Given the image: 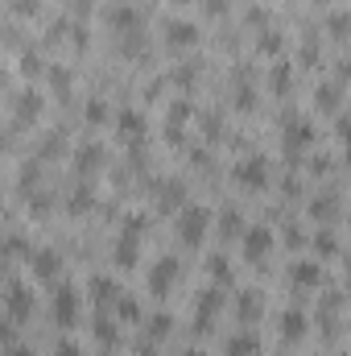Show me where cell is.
<instances>
[{"label":"cell","mask_w":351,"mask_h":356,"mask_svg":"<svg viewBox=\"0 0 351 356\" xmlns=\"http://www.w3.org/2000/svg\"><path fill=\"white\" fill-rule=\"evenodd\" d=\"M207 228H211V211H203V207H186V211H182V220H178V236H182L190 249H194V245H203Z\"/></svg>","instance_id":"6da1fadb"},{"label":"cell","mask_w":351,"mask_h":356,"mask_svg":"<svg viewBox=\"0 0 351 356\" xmlns=\"http://www.w3.org/2000/svg\"><path fill=\"white\" fill-rule=\"evenodd\" d=\"M79 311H83L79 290L58 286V294H54V323H58V327H75V323H79Z\"/></svg>","instance_id":"7a4b0ae2"},{"label":"cell","mask_w":351,"mask_h":356,"mask_svg":"<svg viewBox=\"0 0 351 356\" xmlns=\"http://www.w3.org/2000/svg\"><path fill=\"white\" fill-rule=\"evenodd\" d=\"M236 182L248 186V191H261L264 182H268V162H264V158H244V162L236 166Z\"/></svg>","instance_id":"3957f363"},{"label":"cell","mask_w":351,"mask_h":356,"mask_svg":"<svg viewBox=\"0 0 351 356\" xmlns=\"http://www.w3.org/2000/svg\"><path fill=\"white\" fill-rule=\"evenodd\" d=\"M268 249H273V232H268L264 224H257V228L244 232V257H248V261H264Z\"/></svg>","instance_id":"277c9868"},{"label":"cell","mask_w":351,"mask_h":356,"mask_svg":"<svg viewBox=\"0 0 351 356\" xmlns=\"http://www.w3.org/2000/svg\"><path fill=\"white\" fill-rule=\"evenodd\" d=\"M58 269H62V257H58L54 249H37V253H33V261H29V273H33L37 282H54V277H58Z\"/></svg>","instance_id":"5b68a950"},{"label":"cell","mask_w":351,"mask_h":356,"mask_svg":"<svg viewBox=\"0 0 351 356\" xmlns=\"http://www.w3.org/2000/svg\"><path fill=\"white\" fill-rule=\"evenodd\" d=\"M174 277H178V257H157V266L149 269V290L166 294L174 286Z\"/></svg>","instance_id":"8992f818"},{"label":"cell","mask_w":351,"mask_h":356,"mask_svg":"<svg viewBox=\"0 0 351 356\" xmlns=\"http://www.w3.org/2000/svg\"><path fill=\"white\" fill-rule=\"evenodd\" d=\"M277 332H281L285 344H298V340L306 336V315H302V311H285L281 323H277Z\"/></svg>","instance_id":"52a82bcc"},{"label":"cell","mask_w":351,"mask_h":356,"mask_svg":"<svg viewBox=\"0 0 351 356\" xmlns=\"http://www.w3.org/2000/svg\"><path fill=\"white\" fill-rule=\"evenodd\" d=\"M29 311H33V294L21 290V286H12L8 290V315L12 319H29Z\"/></svg>","instance_id":"ba28073f"},{"label":"cell","mask_w":351,"mask_h":356,"mask_svg":"<svg viewBox=\"0 0 351 356\" xmlns=\"http://www.w3.org/2000/svg\"><path fill=\"white\" fill-rule=\"evenodd\" d=\"M166 42H170V46H194V42H198V29L186 25V21H170V25H166Z\"/></svg>","instance_id":"9c48e42d"},{"label":"cell","mask_w":351,"mask_h":356,"mask_svg":"<svg viewBox=\"0 0 351 356\" xmlns=\"http://www.w3.org/2000/svg\"><path fill=\"white\" fill-rule=\"evenodd\" d=\"M323 266H314V261H302V266H293V282L298 286H323Z\"/></svg>","instance_id":"30bf717a"},{"label":"cell","mask_w":351,"mask_h":356,"mask_svg":"<svg viewBox=\"0 0 351 356\" xmlns=\"http://www.w3.org/2000/svg\"><path fill=\"white\" fill-rule=\"evenodd\" d=\"M223 353H228V356H257V353H261V344H257V336H248V332H244V336H232Z\"/></svg>","instance_id":"8fae6325"},{"label":"cell","mask_w":351,"mask_h":356,"mask_svg":"<svg viewBox=\"0 0 351 356\" xmlns=\"http://www.w3.org/2000/svg\"><path fill=\"white\" fill-rule=\"evenodd\" d=\"M91 294H95V302H99V307H112V302L120 298V286H116V282H108V277H99V282L91 286Z\"/></svg>","instance_id":"7c38bea8"},{"label":"cell","mask_w":351,"mask_h":356,"mask_svg":"<svg viewBox=\"0 0 351 356\" xmlns=\"http://www.w3.org/2000/svg\"><path fill=\"white\" fill-rule=\"evenodd\" d=\"M264 298L261 294H240V319H261Z\"/></svg>","instance_id":"4fadbf2b"},{"label":"cell","mask_w":351,"mask_h":356,"mask_svg":"<svg viewBox=\"0 0 351 356\" xmlns=\"http://www.w3.org/2000/svg\"><path fill=\"white\" fill-rule=\"evenodd\" d=\"M285 141H289L293 149H306V145H310V124H289Z\"/></svg>","instance_id":"5bb4252c"},{"label":"cell","mask_w":351,"mask_h":356,"mask_svg":"<svg viewBox=\"0 0 351 356\" xmlns=\"http://www.w3.org/2000/svg\"><path fill=\"white\" fill-rule=\"evenodd\" d=\"M314 249H318L323 257H335V253H339V236H335V232H318V236H314Z\"/></svg>","instance_id":"9a60e30c"},{"label":"cell","mask_w":351,"mask_h":356,"mask_svg":"<svg viewBox=\"0 0 351 356\" xmlns=\"http://www.w3.org/2000/svg\"><path fill=\"white\" fill-rule=\"evenodd\" d=\"M120 129L137 137V133H141V116H137V112H124V116H120Z\"/></svg>","instance_id":"2e32d148"},{"label":"cell","mask_w":351,"mask_h":356,"mask_svg":"<svg viewBox=\"0 0 351 356\" xmlns=\"http://www.w3.org/2000/svg\"><path fill=\"white\" fill-rule=\"evenodd\" d=\"M314 216L331 220V216H335V199H314Z\"/></svg>","instance_id":"e0dca14e"},{"label":"cell","mask_w":351,"mask_h":356,"mask_svg":"<svg viewBox=\"0 0 351 356\" xmlns=\"http://www.w3.org/2000/svg\"><path fill=\"white\" fill-rule=\"evenodd\" d=\"M211 273H215V282H228V277H232L228 261H211Z\"/></svg>","instance_id":"ac0fdd59"},{"label":"cell","mask_w":351,"mask_h":356,"mask_svg":"<svg viewBox=\"0 0 351 356\" xmlns=\"http://www.w3.org/2000/svg\"><path fill=\"white\" fill-rule=\"evenodd\" d=\"M335 99H339V88H323V91H318V104H327V108H331Z\"/></svg>","instance_id":"d6986e66"},{"label":"cell","mask_w":351,"mask_h":356,"mask_svg":"<svg viewBox=\"0 0 351 356\" xmlns=\"http://www.w3.org/2000/svg\"><path fill=\"white\" fill-rule=\"evenodd\" d=\"M58 356H79V348H75V340H62V348H58Z\"/></svg>","instance_id":"ffe728a7"},{"label":"cell","mask_w":351,"mask_h":356,"mask_svg":"<svg viewBox=\"0 0 351 356\" xmlns=\"http://www.w3.org/2000/svg\"><path fill=\"white\" fill-rule=\"evenodd\" d=\"M8 356H33V353H29V348H12Z\"/></svg>","instance_id":"44dd1931"}]
</instances>
